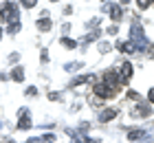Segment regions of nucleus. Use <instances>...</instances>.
Returning <instances> with one entry per match:
<instances>
[{
	"label": "nucleus",
	"instance_id": "obj_1",
	"mask_svg": "<svg viewBox=\"0 0 154 143\" xmlns=\"http://www.w3.org/2000/svg\"><path fill=\"white\" fill-rule=\"evenodd\" d=\"M2 20H7V22H9V20H16V9H13L11 5H7L2 9Z\"/></svg>",
	"mask_w": 154,
	"mask_h": 143
},
{
	"label": "nucleus",
	"instance_id": "obj_2",
	"mask_svg": "<svg viewBox=\"0 0 154 143\" xmlns=\"http://www.w3.org/2000/svg\"><path fill=\"white\" fill-rule=\"evenodd\" d=\"M121 77H123V82H128L130 77H132V64H130V62H125V64H123V68H121Z\"/></svg>",
	"mask_w": 154,
	"mask_h": 143
},
{
	"label": "nucleus",
	"instance_id": "obj_3",
	"mask_svg": "<svg viewBox=\"0 0 154 143\" xmlns=\"http://www.w3.org/2000/svg\"><path fill=\"white\" fill-rule=\"evenodd\" d=\"M112 117H117V110L112 108V110H106V112H101V121H103V123H106V121H110V119H112Z\"/></svg>",
	"mask_w": 154,
	"mask_h": 143
},
{
	"label": "nucleus",
	"instance_id": "obj_4",
	"mask_svg": "<svg viewBox=\"0 0 154 143\" xmlns=\"http://www.w3.org/2000/svg\"><path fill=\"white\" fill-rule=\"evenodd\" d=\"M20 128H22V130H26V128H31V119L26 117L24 112H22V119H20Z\"/></svg>",
	"mask_w": 154,
	"mask_h": 143
},
{
	"label": "nucleus",
	"instance_id": "obj_5",
	"mask_svg": "<svg viewBox=\"0 0 154 143\" xmlns=\"http://www.w3.org/2000/svg\"><path fill=\"white\" fill-rule=\"evenodd\" d=\"M13 79H16V82H22V79H24V70H22V68H13Z\"/></svg>",
	"mask_w": 154,
	"mask_h": 143
},
{
	"label": "nucleus",
	"instance_id": "obj_6",
	"mask_svg": "<svg viewBox=\"0 0 154 143\" xmlns=\"http://www.w3.org/2000/svg\"><path fill=\"white\" fill-rule=\"evenodd\" d=\"M137 2H139V7H141V9H148V7L154 2V0H137Z\"/></svg>",
	"mask_w": 154,
	"mask_h": 143
},
{
	"label": "nucleus",
	"instance_id": "obj_7",
	"mask_svg": "<svg viewBox=\"0 0 154 143\" xmlns=\"http://www.w3.org/2000/svg\"><path fill=\"white\" fill-rule=\"evenodd\" d=\"M38 26L42 29V31H44V29H51V22H48V20H40V22H38Z\"/></svg>",
	"mask_w": 154,
	"mask_h": 143
},
{
	"label": "nucleus",
	"instance_id": "obj_8",
	"mask_svg": "<svg viewBox=\"0 0 154 143\" xmlns=\"http://www.w3.org/2000/svg\"><path fill=\"white\" fill-rule=\"evenodd\" d=\"M110 16H112V20H119V18H121V11H119L117 7H112V11H110Z\"/></svg>",
	"mask_w": 154,
	"mask_h": 143
},
{
	"label": "nucleus",
	"instance_id": "obj_9",
	"mask_svg": "<svg viewBox=\"0 0 154 143\" xmlns=\"http://www.w3.org/2000/svg\"><path fill=\"white\" fill-rule=\"evenodd\" d=\"M22 5L26 7V9H31V7H35V0H22Z\"/></svg>",
	"mask_w": 154,
	"mask_h": 143
},
{
	"label": "nucleus",
	"instance_id": "obj_10",
	"mask_svg": "<svg viewBox=\"0 0 154 143\" xmlns=\"http://www.w3.org/2000/svg\"><path fill=\"white\" fill-rule=\"evenodd\" d=\"M148 97H150V101H154V88L150 90V95H148Z\"/></svg>",
	"mask_w": 154,
	"mask_h": 143
},
{
	"label": "nucleus",
	"instance_id": "obj_11",
	"mask_svg": "<svg viewBox=\"0 0 154 143\" xmlns=\"http://www.w3.org/2000/svg\"><path fill=\"white\" fill-rule=\"evenodd\" d=\"M0 35H2V31H0Z\"/></svg>",
	"mask_w": 154,
	"mask_h": 143
},
{
	"label": "nucleus",
	"instance_id": "obj_12",
	"mask_svg": "<svg viewBox=\"0 0 154 143\" xmlns=\"http://www.w3.org/2000/svg\"><path fill=\"white\" fill-rule=\"evenodd\" d=\"M53 2H55V0H53Z\"/></svg>",
	"mask_w": 154,
	"mask_h": 143
}]
</instances>
